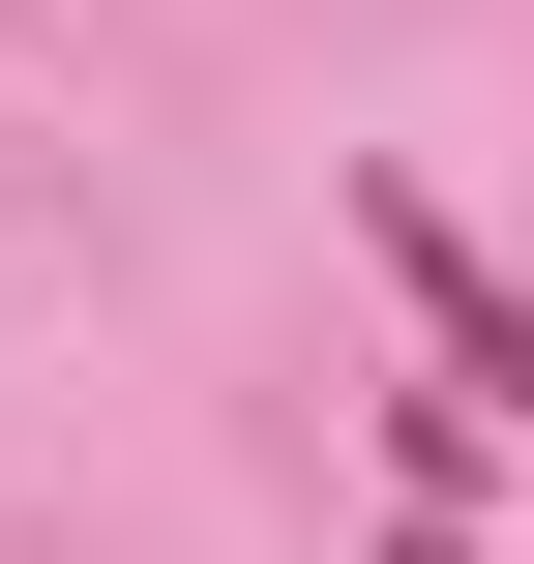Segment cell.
Wrapping results in <instances>:
<instances>
[{
    "label": "cell",
    "instance_id": "obj_1",
    "mask_svg": "<svg viewBox=\"0 0 534 564\" xmlns=\"http://www.w3.org/2000/svg\"><path fill=\"white\" fill-rule=\"evenodd\" d=\"M357 238L416 268V327H446V387H476V416H534V297L476 268V238H446V178H357Z\"/></svg>",
    "mask_w": 534,
    "mask_h": 564
},
{
    "label": "cell",
    "instance_id": "obj_2",
    "mask_svg": "<svg viewBox=\"0 0 534 564\" xmlns=\"http://www.w3.org/2000/svg\"><path fill=\"white\" fill-rule=\"evenodd\" d=\"M386 564H476V535H386Z\"/></svg>",
    "mask_w": 534,
    "mask_h": 564
}]
</instances>
